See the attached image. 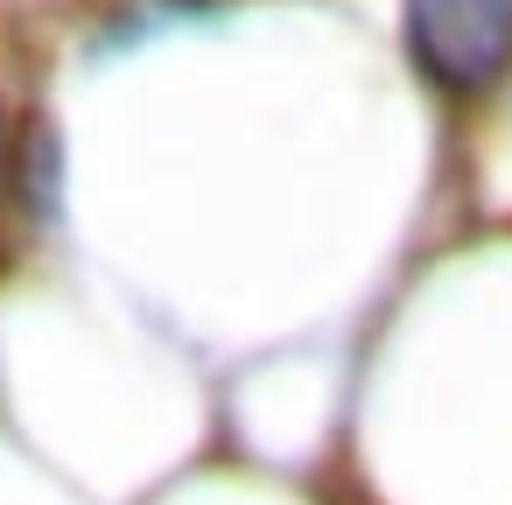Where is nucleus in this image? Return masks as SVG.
I'll list each match as a JSON object with an SVG mask.
<instances>
[{"label":"nucleus","instance_id":"obj_2","mask_svg":"<svg viewBox=\"0 0 512 505\" xmlns=\"http://www.w3.org/2000/svg\"><path fill=\"white\" fill-rule=\"evenodd\" d=\"M0 162H8V106H0Z\"/></svg>","mask_w":512,"mask_h":505},{"label":"nucleus","instance_id":"obj_1","mask_svg":"<svg viewBox=\"0 0 512 505\" xmlns=\"http://www.w3.org/2000/svg\"><path fill=\"white\" fill-rule=\"evenodd\" d=\"M407 57L449 99H477L512 71V0H407Z\"/></svg>","mask_w":512,"mask_h":505}]
</instances>
